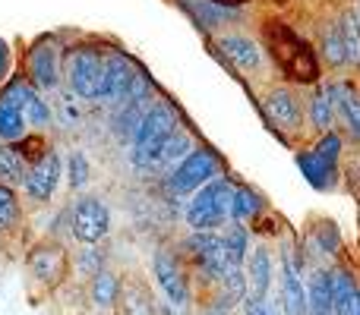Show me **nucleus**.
Returning <instances> with one entry per match:
<instances>
[{"label":"nucleus","instance_id":"obj_4","mask_svg":"<svg viewBox=\"0 0 360 315\" xmlns=\"http://www.w3.org/2000/svg\"><path fill=\"white\" fill-rule=\"evenodd\" d=\"M67 69L70 86L79 98H101V92H105V60L95 51H73Z\"/></svg>","mask_w":360,"mask_h":315},{"label":"nucleus","instance_id":"obj_20","mask_svg":"<svg viewBox=\"0 0 360 315\" xmlns=\"http://www.w3.org/2000/svg\"><path fill=\"white\" fill-rule=\"evenodd\" d=\"M332 278V303H335V315H348L351 312V303L357 297V287H354V278L348 272H335L329 274Z\"/></svg>","mask_w":360,"mask_h":315},{"label":"nucleus","instance_id":"obj_15","mask_svg":"<svg viewBox=\"0 0 360 315\" xmlns=\"http://www.w3.org/2000/svg\"><path fill=\"white\" fill-rule=\"evenodd\" d=\"M307 312L310 315H335L332 303V278L326 272H316L307 287Z\"/></svg>","mask_w":360,"mask_h":315},{"label":"nucleus","instance_id":"obj_3","mask_svg":"<svg viewBox=\"0 0 360 315\" xmlns=\"http://www.w3.org/2000/svg\"><path fill=\"white\" fill-rule=\"evenodd\" d=\"M231 202H234V189L228 186V180H212L190 202V208H186V224H190L193 230H199V234H209V230L221 227L224 215L231 211Z\"/></svg>","mask_w":360,"mask_h":315},{"label":"nucleus","instance_id":"obj_40","mask_svg":"<svg viewBox=\"0 0 360 315\" xmlns=\"http://www.w3.org/2000/svg\"><path fill=\"white\" fill-rule=\"evenodd\" d=\"M357 22H360V16H357Z\"/></svg>","mask_w":360,"mask_h":315},{"label":"nucleus","instance_id":"obj_5","mask_svg":"<svg viewBox=\"0 0 360 315\" xmlns=\"http://www.w3.org/2000/svg\"><path fill=\"white\" fill-rule=\"evenodd\" d=\"M108 227H111V215H108V205L101 202V199L95 196H86L76 202L73 208V234L76 240L82 243H98L101 236L108 234Z\"/></svg>","mask_w":360,"mask_h":315},{"label":"nucleus","instance_id":"obj_12","mask_svg":"<svg viewBox=\"0 0 360 315\" xmlns=\"http://www.w3.org/2000/svg\"><path fill=\"white\" fill-rule=\"evenodd\" d=\"M29 69L38 88H54L60 73H57V48L51 41H38L29 54Z\"/></svg>","mask_w":360,"mask_h":315},{"label":"nucleus","instance_id":"obj_18","mask_svg":"<svg viewBox=\"0 0 360 315\" xmlns=\"http://www.w3.org/2000/svg\"><path fill=\"white\" fill-rule=\"evenodd\" d=\"M29 265L38 281H57L63 274V268H67V259H63L60 249H38Z\"/></svg>","mask_w":360,"mask_h":315},{"label":"nucleus","instance_id":"obj_2","mask_svg":"<svg viewBox=\"0 0 360 315\" xmlns=\"http://www.w3.org/2000/svg\"><path fill=\"white\" fill-rule=\"evenodd\" d=\"M174 114L165 105L152 107L143 117V123L136 126V136H133V164L136 167H149L155 161H162L165 142L174 136Z\"/></svg>","mask_w":360,"mask_h":315},{"label":"nucleus","instance_id":"obj_16","mask_svg":"<svg viewBox=\"0 0 360 315\" xmlns=\"http://www.w3.org/2000/svg\"><path fill=\"white\" fill-rule=\"evenodd\" d=\"M329 101L338 107L345 126H351V133L360 139V95H354L348 86H329Z\"/></svg>","mask_w":360,"mask_h":315},{"label":"nucleus","instance_id":"obj_30","mask_svg":"<svg viewBox=\"0 0 360 315\" xmlns=\"http://www.w3.org/2000/svg\"><path fill=\"white\" fill-rule=\"evenodd\" d=\"M190 155H193V142L184 136V133H174V136L165 142L162 161H186Z\"/></svg>","mask_w":360,"mask_h":315},{"label":"nucleus","instance_id":"obj_11","mask_svg":"<svg viewBox=\"0 0 360 315\" xmlns=\"http://www.w3.org/2000/svg\"><path fill=\"white\" fill-rule=\"evenodd\" d=\"M269 284H272V253L259 246L250 255V274H247V303H266Z\"/></svg>","mask_w":360,"mask_h":315},{"label":"nucleus","instance_id":"obj_9","mask_svg":"<svg viewBox=\"0 0 360 315\" xmlns=\"http://www.w3.org/2000/svg\"><path fill=\"white\" fill-rule=\"evenodd\" d=\"M139 79L136 67L127 60L124 54H108L105 57V92L101 98H117V101H127L130 98V88L133 82Z\"/></svg>","mask_w":360,"mask_h":315},{"label":"nucleus","instance_id":"obj_26","mask_svg":"<svg viewBox=\"0 0 360 315\" xmlns=\"http://www.w3.org/2000/svg\"><path fill=\"white\" fill-rule=\"evenodd\" d=\"M25 133V117L19 107H10V105H0V139L6 142H16L22 139Z\"/></svg>","mask_w":360,"mask_h":315},{"label":"nucleus","instance_id":"obj_7","mask_svg":"<svg viewBox=\"0 0 360 315\" xmlns=\"http://www.w3.org/2000/svg\"><path fill=\"white\" fill-rule=\"evenodd\" d=\"M152 268H155L158 287H162V293L168 297V303L174 306V309H186V303H190V287H186V278H184V272H180L174 255L158 253Z\"/></svg>","mask_w":360,"mask_h":315},{"label":"nucleus","instance_id":"obj_35","mask_svg":"<svg viewBox=\"0 0 360 315\" xmlns=\"http://www.w3.org/2000/svg\"><path fill=\"white\" fill-rule=\"evenodd\" d=\"M79 268H82V272H95V274H98L101 272V253H98V249H92V246H89V249H82V255H79Z\"/></svg>","mask_w":360,"mask_h":315},{"label":"nucleus","instance_id":"obj_24","mask_svg":"<svg viewBox=\"0 0 360 315\" xmlns=\"http://www.w3.org/2000/svg\"><path fill=\"white\" fill-rule=\"evenodd\" d=\"M300 170H304V177L310 180L313 186H329V177H332V170H335V164L326 161L323 155H316V152H310V155H300Z\"/></svg>","mask_w":360,"mask_h":315},{"label":"nucleus","instance_id":"obj_14","mask_svg":"<svg viewBox=\"0 0 360 315\" xmlns=\"http://www.w3.org/2000/svg\"><path fill=\"white\" fill-rule=\"evenodd\" d=\"M266 107H269V117H272L278 126H285V130L300 126V105H297V98H294V92H288V88L269 92Z\"/></svg>","mask_w":360,"mask_h":315},{"label":"nucleus","instance_id":"obj_25","mask_svg":"<svg viewBox=\"0 0 360 315\" xmlns=\"http://www.w3.org/2000/svg\"><path fill=\"white\" fill-rule=\"evenodd\" d=\"M259 211H262V199L256 196L253 189H237V192H234V202H231V215H234L237 224L253 221Z\"/></svg>","mask_w":360,"mask_h":315},{"label":"nucleus","instance_id":"obj_27","mask_svg":"<svg viewBox=\"0 0 360 315\" xmlns=\"http://www.w3.org/2000/svg\"><path fill=\"white\" fill-rule=\"evenodd\" d=\"M224 249H228L231 265H243V253H247V230H243L240 224L224 234Z\"/></svg>","mask_w":360,"mask_h":315},{"label":"nucleus","instance_id":"obj_1","mask_svg":"<svg viewBox=\"0 0 360 315\" xmlns=\"http://www.w3.org/2000/svg\"><path fill=\"white\" fill-rule=\"evenodd\" d=\"M266 41H269V48H272V57L278 60V67L285 69L291 79L313 82L319 76V63H316V57H313V51L307 48L288 25L269 22L266 25Z\"/></svg>","mask_w":360,"mask_h":315},{"label":"nucleus","instance_id":"obj_36","mask_svg":"<svg viewBox=\"0 0 360 315\" xmlns=\"http://www.w3.org/2000/svg\"><path fill=\"white\" fill-rule=\"evenodd\" d=\"M243 315H278L272 303H247L243 306Z\"/></svg>","mask_w":360,"mask_h":315},{"label":"nucleus","instance_id":"obj_38","mask_svg":"<svg viewBox=\"0 0 360 315\" xmlns=\"http://www.w3.org/2000/svg\"><path fill=\"white\" fill-rule=\"evenodd\" d=\"M348 315H360V290H357V297H354V303H351V312Z\"/></svg>","mask_w":360,"mask_h":315},{"label":"nucleus","instance_id":"obj_32","mask_svg":"<svg viewBox=\"0 0 360 315\" xmlns=\"http://www.w3.org/2000/svg\"><path fill=\"white\" fill-rule=\"evenodd\" d=\"M86 180H89V164H86V158L79 155V152H73L70 155V186H86Z\"/></svg>","mask_w":360,"mask_h":315},{"label":"nucleus","instance_id":"obj_10","mask_svg":"<svg viewBox=\"0 0 360 315\" xmlns=\"http://www.w3.org/2000/svg\"><path fill=\"white\" fill-rule=\"evenodd\" d=\"M57 180H60V158H57L54 152H48V155L38 158L35 167L29 170L25 189H29V196L35 199V202H44V199H51V192L57 189Z\"/></svg>","mask_w":360,"mask_h":315},{"label":"nucleus","instance_id":"obj_8","mask_svg":"<svg viewBox=\"0 0 360 315\" xmlns=\"http://www.w3.org/2000/svg\"><path fill=\"white\" fill-rule=\"evenodd\" d=\"M190 249L196 253L199 265L209 278H224L231 268V259H228V249H224V236H215V234H193L190 236Z\"/></svg>","mask_w":360,"mask_h":315},{"label":"nucleus","instance_id":"obj_17","mask_svg":"<svg viewBox=\"0 0 360 315\" xmlns=\"http://www.w3.org/2000/svg\"><path fill=\"white\" fill-rule=\"evenodd\" d=\"M221 51L237 63V67H247V69L259 67V48H256L250 38H243V35L221 38Z\"/></svg>","mask_w":360,"mask_h":315},{"label":"nucleus","instance_id":"obj_23","mask_svg":"<svg viewBox=\"0 0 360 315\" xmlns=\"http://www.w3.org/2000/svg\"><path fill=\"white\" fill-rule=\"evenodd\" d=\"M338 32H342V44H345V60L360 67V22L354 13H345L342 22H338Z\"/></svg>","mask_w":360,"mask_h":315},{"label":"nucleus","instance_id":"obj_13","mask_svg":"<svg viewBox=\"0 0 360 315\" xmlns=\"http://www.w3.org/2000/svg\"><path fill=\"white\" fill-rule=\"evenodd\" d=\"M281 309L285 315H310L307 312V287L300 284L297 265L285 255V268H281Z\"/></svg>","mask_w":360,"mask_h":315},{"label":"nucleus","instance_id":"obj_39","mask_svg":"<svg viewBox=\"0 0 360 315\" xmlns=\"http://www.w3.org/2000/svg\"><path fill=\"white\" fill-rule=\"evenodd\" d=\"M215 4H243V0H215Z\"/></svg>","mask_w":360,"mask_h":315},{"label":"nucleus","instance_id":"obj_6","mask_svg":"<svg viewBox=\"0 0 360 315\" xmlns=\"http://www.w3.org/2000/svg\"><path fill=\"white\" fill-rule=\"evenodd\" d=\"M218 170V161L212 152H193L186 161H180V167L171 173V189L174 192H193L202 183H209Z\"/></svg>","mask_w":360,"mask_h":315},{"label":"nucleus","instance_id":"obj_33","mask_svg":"<svg viewBox=\"0 0 360 315\" xmlns=\"http://www.w3.org/2000/svg\"><path fill=\"white\" fill-rule=\"evenodd\" d=\"M326 57H329V63H345V44H342V32L332 29L329 35H326Z\"/></svg>","mask_w":360,"mask_h":315},{"label":"nucleus","instance_id":"obj_29","mask_svg":"<svg viewBox=\"0 0 360 315\" xmlns=\"http://www.w3.org/2000/svg\"><path fill=\"white\" fill-rule=\"evenodd\" d=\"M19 217V208H16V196H13L10 186L0 183V230L13 227Z\"/></svg>","mask_w":360,"mask_h":315},{"label":"nucleus","instance_id":"obj_19","mask_svg":"<svg viewBox=\"0 0 360 315\" xmlns=\"http://www.w3.org/2000/svg\"><path fill=\"white\" fill-rule=\"evenodd\" d=\"M120 297V281L117 274L111 272H98L92 278V303L98 306V309H111L114 303H117Z\"/></svg>","mask_w":360,"mask_h":315},{"label":"nucleus","instance_id":"obj_34","mask_svg":"<svg viewBox=\"0 0 360 315\" xmlns=\"http://www.w3.org/2000/svg\"><path fill=\"white\" fill-rule=\"evenodd\" d=\"M338 149H342V139H338V136H326L323 142H319V145H316V149H313V152H316V155H323L326 161H332V164H335V158H338Z\"/></svg>","mask_w":360,"mask_h":315},{"label":"nucleus","instance_id":"obj_31","mask_svg":"<svg viewBox=\"0 0 360 315\" xmlns=\"http://www.w3.org/2000/svg\"><path fill=\"white\" fill-rule=\"evenodd\" d=\"M310 117H313V123H316L319 130L332 126V101H329V92H319L316 98L310 101Z\"/></svg>","mask_w":360,"mask_h":315},{"label":"nucleus","instance_id":"obj_21","mask_svg":"<svg viewBox=\"0 0 360 315\" xmlns=\"http://www.w3.org/2000/svg\"><path fill=\"white\" fill-rule=\"evenodd\" d=\"M25 177H29V170H25V158L19 149H13V145H4L0 149V180L6 183H25Z\"/></svg>","mask_w":360,"mask_h":315},{"label":"nucleus","instance_id":"obj_37","mask_svg":"<svg viewBox=\"0 0 360 315\" xmlns=\"http://www.w3.org/2000/svg\"><path fill=\"white\" fill-rule=\"evenodd\" d=\"M10 73V48H6V41L0 38V79Z\"/></svg>","mask_w":360,"mask_h":315},{"label":"nucleus","instance_id":"obj_22","mask_svg":"<svg viewBox=\"0 0 360 315\" xmlns=\"http://www.w3.org/2000/svg\"><path fill=\"white\" fill-rule=\"evenodd\" d=\"M120 300H124V315H155V303H152L149 290L143 284H136V281H130L124 287Z\"/></svg>","mask_w":360,"mask_h":315},{"label":"nucleus","instance_id":"obj_28","mask_svg":"<svg viewBox=\"0 0 360 315\" xmlns=\"http://www.w3.org/2000/svg\"><path fill=\"white\" fill-rule=\"evenodd\" d=\"M22 117H25V123H32V126H48L51 111H48V105L41 101V95H38V92H32L29 98H25Z\"/></svg>","mask_w":360,"mask_h":315}]
</instances>
